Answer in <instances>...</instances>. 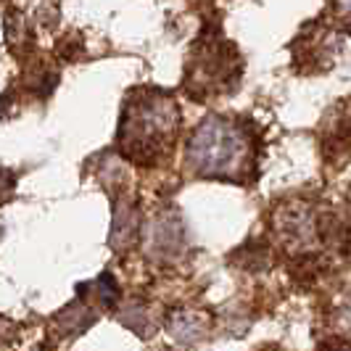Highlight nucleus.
Listing matches in <instances>:
<instances>
[{"label":"nucleus","instance_id":"nucleus-1","mask_svg":"<svg viewBox=\"0 0 351 351\" xmlns=\"http://www.w3.org/2000/svg\"><path fill=\"white\" fill-rule=\"evenodd\" d=\"M182 114L177 101L164 90H135L124 101L117 145L135 164L156 167L172 154L180 135Z\"/></svg>","mask_w":351,"mask_h":351},{"label":"nucleus","instance_id":"nucleus-2","mask_svg":"<svg viewBox=\"0 0 351 351\" xmlns=\"http://www.w3.org/2000/svg\"><path fill=\"white\" fill-rule=\"evenodd\" d=\"M256 138L243 119L214 114L198 124L185 145V164L195 177L248 182L256 175Z\"/></svg>","mask_w":351,"mask_h":351},{"label":"nucleus","instance_id":"nucleus-3","mask_svg":"<svg viewBox=\"0 0 351 351\" xmlns=\"http://www.w3.org/2000/svg\"><path fill=\"white\" fill-rule=\"evenodd\" d=\"M241 71H243V61L238 51L219 35L217 27H211V32H204V37L195 43L193 53L188 58L185 88L193 98L222 95L238 85Z\"/></svg>","mask_w":351,"mask_h":351},{"label":"nucleus","instance_id":"nucleus-4","mask_svg":"<svg viewBox=\"0 0 351 351\" xmlns=\"http://www.w3.org/2000/svg\"><path fill=\"white\" fill-rule=\"evenodd\" d=\"M328 225L330 219L322 217V211L315 204L291 198L282 201L278 209L272 211V238L275 243L293 259H319V251L328 241Z\"/></svg>","mask_w":351,"mask_h":351},{"label":"nucleus","instance_id":"nucleus-5","mask_svg":"<svg viewBox=\"0 0 351 351\" xmlns=\"http://www.w3.org/2000/svg\"><path fill=\"white\" fill-rule=\"evenodd\" d=\"M319 148L325 161L333 167L351 161V101H338L328 108L319 124Z\"/></svg>","mask_w":351,"mask_h":351},{"label":"nucleus","instance_id":"nucleus-6","mask_svg":"<svg viewBox=\"0 0 351 351\" xmlns=\"http://www.w3.org/2000/svg\"><path fill=\"white\" fill-rule=\"evenodd\" d=\"M333 48H335V37L328 29H309L306 40H296L293 53H296V64H306L309 69L317 66H328L333 61ZM333 66V64H330Z\"/></svg>","mask_w":351,"mask_h":351},{"label":"nucleus","instance_id":"nucleus-7","mask_svg":"<svg viewBox=\"0 0 351 351\" xmlns=\"http://www.w3.org/2000/svg\"><path fill=\"white\" fill-rule=\"evenodd\" d=\"M5 43L11 53L24 56V53L32 51V32H29V24L27 19L21 16L19 11H8L5 14Z\"/></svg>","mask_w":351,"mask_h":351},{"label":"nucleus","instance_id":"nucleus-8","mask_svg":"<svg viewBox=\"0 0 351 351\" xmlns=\"http://www.w3.org/2000/svg\"><path fill=\"white\" fill-rule=\"evenodd\" d=\"M335 16L351 27V0H335Z\"/></svg>","mask_w":351,"mask_h":351}]
</instances>
